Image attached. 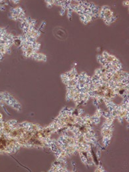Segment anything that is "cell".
<instances>
[{"instance_id":"6da1fadb","label":"cell","mask_w":129,"mask_h":172,"mask_svg":"<svg viewBox=\"0 0 129 172\" xmlns=\"http://www.w3.org/2000/svg\"><path fill=\"white\" fill-rule=\"evenodd\" d=\"M55 31H53L55 36L58 39L64 40L67 39V34L65 30H63L62 28H57L55 29Z\"/></svg>"}]
</instances>
